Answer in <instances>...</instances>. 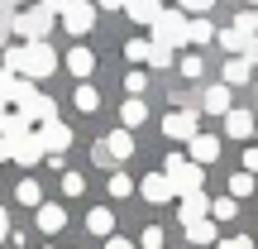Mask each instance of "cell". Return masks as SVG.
<instances>
[{
  "instance_id": "obj_1",
  "label": "cell",
  "mask_w": 258,
  "mask_h": 249,
  "mask_svg": "<svg viewBox=\"0 0 258 249\" xmlns=\"http://www.w3.org/2000/svg\"><path fill=\"white\" fill-rule=\"evenodd\" d=\"M57 67V53L48 38H38V43H10L5 48V72L24 77V82H38V77H53Z\"/></svg>"
},
{
  "instance_id": "obj_2",
  "label": "cell",
  "mask_w": 258,
  "mask_h": 249,
  "mask_svg": "<svg viewBox=\"0 0 258 249\" xmlns=\"http://www.w3.org/2000/svg\"><path fill=\"white\" fill-rule=\"evenodd\" d=\"M48 29H53V10H48V5L15 10V34L24 38V43H38V38H48Z\"/></svg>"
},
{
  "instance_id": "obj_3",
  "label": "cell",
  "mask_w": 258,
  "mask_h": 249,
  "mask_svg": "<svg viewBox=\"0 0 258 249\" xmlns=\"http://www.w3.org/2000/svg\"><path fill=\"white\" fill-rule=\"evenodd\" d=\"M167 182H172V192L191 196V192H201L206 173H201V163H186L182 154H167Z\"/></svg>"
},
{
  "instance_id": "obj_4",
  "label": "cell",
  "mask_w": 258,
  "mask_h": 249,
  "mask_svg": "<svg viewBox=\"0 0 258 249\" xmlns=\"http://www.w3.org/2000/svg\"><path fill=\"white\" fill-rule=\"evenodd\" d=\"M186 10H163V15L153 19V43H167V48H177V43H186Z\"/></svg>"
},
{
  "instance_id": "obj_5",
  "label": "cell",
  "mask_w": 258,
  "mask_h": 249,
  "mask_svg": "<svg viewBox=\"0 0 258 249\" xmlns=\"http://www.w3.org/2000/svg\"><path fill=\"white\" fill-rule=\"evenodd\" d=\"M5 144H10V158H15L19 168H34L38 158H48V154H43V139H38L34 129H29V134H19V139H5Z\"/></svg>"
},
{
  "instance_id": "obj_6",
  "label": "cell",
  "mask_w": 258,
  "mask_h": 249,
  "mask_svg": "<svg viewBox=\"0 0 258 249\" xmlns=\"http://www.w3.org/2000/svg\"><path fill=\"white\" fill-rule=\"evenodd\" d=\"M38 139H43V154H48V158L72 148V129H67L62 120H43V125H38Z\"/></svg>"
},
{
  "instance_id": "obj_7",
  "label": "cell",
  "mask_w": 258,
  "mask_h": 249,
  "mask_svg": "<svg viewBox=\"0 0 258 249\" xmlns=\"http://www.w3.org/2000/svg\"><path fill=\"white\" fill-rule=\"evenodd\" d=\"M91 24H96V5L91 0H72V5L62 10V29L67 34H86Z\"/></svg>"
},
{
  "instance_id": "obj_8",
  "label": "cell",
  "mask_w": 258,
  "mask_h": 249,
  "mask_svg": "<svg viewBox=\"0 0 258 249\" xmlns=\"http://www.w3.org/2000/svg\"><path fill=\"white\" fill-rule=\"evenodd\" d=\"M163 134H167V139H186V144H191L201 129H196V115H191V111H172V115L163 120Z\"/></svg>"
},
{
  "instance_id": "obj_9",
  "label": "cell",
  "mask_w": 258,
  "mask_h": 249,
  "mask_svg": "<svg viewBox=\"0 0 258 249\" xmlns=\"http://www.w3.org/2000/svg\"><path fill=\"white\" fill-rule=\"evenodd\" d=\"M139 192H144L148 202H172V196H177L172 182H167V173H148L144 182H139Z\"/></svg>"
},
{
  "instance_id": "obj_10",
  "label": "cell",
  "mask_w": 258,
  "mask_h": 249,
  "mask_svg": "<svg viewBox=\"0 0 258 249\" xmlns=\"http://www.w3.org/2000/svg\"><path fill=\"white\" fill-rule=\"evenodd\" d=\"M186 148H191V163H201V168L220 158V139H215V134H196V139H191Z\"/></svg>"
},
{
  "instance_id": "obj_11",
  "label": "cell",
  "mask_w": 258,
  "mask_h": 249,
  "mask_svg": "<svg viewBox=\"0 0 258 249\" xmlns=\"http://www.w3.org/2000/svg\"><path fill=\"white\" fill-rule=\"evenodd\" d=\"M177 216H182V225H191V221H206V216H211V202H206V192H191V196H182Z\"/></svg>"
},
{
  "instance_id": "obj_12",
  "label": "cell",
  "mask_w": 258,
  "mask_h": 249,
  "mask_svg": "<svg viewBox=\"0 0 258 249\" xmlns=\"http://www.w3.org/2000/svg\"><path fill=\"white\" fill-rule=\"evenodd\" d=\"M105 144V154L115 158V163H124V158H134V134H129V129H115L110 139H101Z\"/></svg>"
},
{
  "instance_id": "obj_13",
  "label": "cell",
  "mask_w": 258,
  "mask_h": 249,
  "mask_svg": "<svg viewBox=\"0 0 258 249\" xmlns=\"http://www.w3.org/2000/svg\"><path fill=\"white\" fill-rule=\"evenodd\" d=\"M253 129H258V120L249 111H230V115H225V134H230V139H249Z\"/></svg>"
},
{
  "instance_id": "obj_14",
  "label": "cell",
  "mask_w": 258,
  "mask_h": 249,
  "mask_svg": "<svg viewBox=\"0 0 258 249\" xmlns=\"http://www.w3.org/2000/svg\"><path fill=\"white\" fill-rule=\"evenodd\" d=\"M124 15L134 19V24H148V29H153V19L163 15V5H158V0H129V5H124Z\"/></svg>"
},
{
  "instance_id": "obj_15",
  "label": "cell",
  "mask_w": 258,
  "mask_h": 249,
  "mask_svg": "<svg viewBox=\"0 0 258 249\" xmlns=\"http://www.w3.org/2000/svg\"><path fill=\"white\" fill-rule=\"evenodd\" d=\"M67 72L72 77H91L96 72V53L91 48H72V53H67Z\"/></svg>"
},
{
  "instance_id": "obj_16",
  "label": "cell",
  "mask_w": 258,
  "mask_h": 249,
  "mask_svg": "<svg viewBox=\"0 0 258 249\" xmlns=\"http://www.w3.org/2000/svg\"><path fill=\"white\" fill-rule=\"evenodd\" d=\"M206 111H211V115H230L234 111V106H230V86H206Z\"/></svg>"
},
{
  "instance_id": "obj_17",
  "label": "cell",
  "mask_w": 258,
  "mask_h": 249,
  "mask_svg": "<svg viewBox=\"0 0 258 249\" xmlns=\"http://www.w3.org/2000/svg\"><path fill=\"white\" fill-rule=\"evenodd\" d=\"M62 225H67V211H62V206H38V230H43V235H57Z\"/></svg>"
},
{
  "instance_id": "obj_18",
  "label": "cell",
  "mask_w": 258,
  "mask_h": 249,
  "mask_svg": "<svg viewBox=\"0 0 258 249\" xmlns=\"http://www.w3.org/2000/svg\"><path fill=\"white\" fill-rule=\"evenodd\" d=\"M215 43H220L225 53H234V58H244V48H249V38H244L239 29L230 24V29H220V34H215Z\"/></svg>"
},
{
  "instance_id": "obj_19",
  "label": "cell",
  "mask_w": 258,
  "mask_h": 249,
  "mask_svg": "<svg viewBox=\"0 0 258 249\" xmlns=\"http://www.w3.org/2000/svg\"><path fill=\"white\" fill-rule=\"evenodd\" d=\"M120 120H124V129H134V125H144V120H148V106L139 101V96H129V101L120 106Z\"/></svg>"
},
{
  "instance_id": "obj_20",
  "label": "cell",
  "mask_w": 258,
  "mask_h": 249,
  "mask_svg": "<svg viewBox=\"0 0 258 249\" xmlns=\"http://www.w3.org/2000/svg\"><path fill=\"white\" fill-rule=\"evenodd\" d=\"M253 77V67L244 63V58H230V63H225V86H244Z\"/></svg>"
},
{
  "instance_id": "obj_21",
  "label": "cell",
  "mask_w": 258,
  "mask_h": 249,
  "mask_svg": "<svg viewBox=\"0 0 258 249\" xmlns=\"http://www.w3.org/2000/svg\"><path fill=\"white\" fill-rule=\"evenodd\" d=\"M15 202H19V206H34V211L43 206V192H38V182H34V177H24V182L15 187Z\"/></svg>"
},
{
  "instance_id": "obj_22",
  "label": "cell",
  "mask_w": 258,
  "mask_h": 249,
  "mask_svg": "<svg viewBox=\"0 0 258 249\" xmlns=\"http://www.w3.org/2000/svg\"><path fill=\"white\" fill-rule=\"evenodd\" d=\"M186 240L191 244H215V221L206 216V221H191L186 225Z\"/></svg>"
},
{
  "instance_id": "obj_23",
  "label": "cell",
  "mask_w": 258,
  "mask_h": 249,
  "mask_svg": "<svg viewBox=\"0 0 258 249\" xmlns=\"http://www.w3.org/2000/svg\"><path fill=\"white\" fill-rule=\"evenodd\" d=\"M86 230H91V235H110L115 230V216L105 211V206H96V211L86 216Z\"/></svg>"
},
{
  "instance_id": "obj_24",
  "label": "cell",
  "mask_w": 258,
  "mask_h": 249,
  "mask_svg": "<svg viewBox=\"0 0 258 249\" xmlns=\"http://www.w3.org/2000/svg\"><path fill=\"white\" fill-rule=\"evenodd\" d=\"M211 38H215L211 19H191V24H186V43H211Z\"/></svg>"
},
{
  "instance_id": "obj_25",
  "label": "cell",
  "mask_w": 258,
  "mask_h": 249,
  "mask_svg": "<svg viewBox=\"0 0 258 249\" xmlns=\"http://www.w3.org/2000/svg\"><path fill=\"white\" fill-rule=\"evenodd\" d=\"M230 196H234V202L253 196V173H234V177H230Z\"/></svg>"
},
{
  "instance_id": "obj_26",
  "label": "cell",
  "mask_w": 258,
  "mask_h": 249,
  "mask_svg": "<svg viewBox=\"0 0 258 249\" xmlns=\"http://www.w3.org/2000/svg\"><path fill=\"white\" fill-rule=\"evenodd\" d=\"M234 29H239L244 38H258V10H239V15H234Z\"/></svg>"
},
{
  "instance_id": "obj_27",
  "label": "cell",
  "mask_w": 258,
  "mask_h": 249,
  "mask_svg": "<svg viewBox=\"0 0 258 249\" xmlns=\"http://www.w3.org/2000/svg\"><path fill=\"white\" fill-rule=\"evenodd\" d=\"M96 106H101V91H96L91 82H82L77 86V111H96Z\"/></svg>"
},
{
  "instance_id": "obj_28",
  "label": "cell",
  "mask_w": 258,
  "mask_h": 249,
  "mask_svg": "<svg viewBox=\"0 0 258 249\" xmlns=\"http://www.w3.org/2000/svg\"><path fill=\"white\" fill-rule=\"evenodd\" d=\"M148 48H153V38H129L124 58H129V63H148Z\"/></svg>"
},
{
  "instance_id": "obj_29",
  "label": "cell",
  "mask_w": 258,
  "mask_h": 249,
  "mask_svg": "<svg viewBox=\"0 0 258 249\" xmlns=\"http://www.w3.org/2000/svg\"><path fill=\"white\" fill-rule=\"evenodd\" d=\"M234 211H239L234 196H215V202H211V216H215V221H234Z\"/></svg>"
},
{
  "instance_id": "obj_30",
  "label": "cell",
  "mask_w": 258,
  "mask_h": 249,
  "mask_svg": "<svg viewBox=\"0 0 258 249\" xmlns=\"http://www.w3.org/2000/svg\"><path fill=\"white\" fill-rule=\"evenodd\" d=\"M15 82H19V77L0 67V106H10V101H15Z\"/></svg>"
},
{
  "instance_id": "obj_31",
  "label": "cell",
  "mask_w": 258,
  "mask_h": 249,
  "mask_svg": "<svg viewBox=\"0 0 258 249\" xmlns=\"http://www.w3.org/2000/svg\"><path fill=\"white\" fill-rule=\"evenodd\" d=\"M167 63H172V48H167V43H153V48H148V67H167Z\"/></svg>"
},
{
  "instance_id": "obj_32",
  "label": "cell",
  "mask_w": 258,
  "mask_h": 249,
  "mask_svg": "<svg viewBox=\"0 0 258 249\" xmlns=\"http://www.w3.org/2000/svg\"><path fill=\"white\" fill-rule=\"evenodd\" d=\"M144 86H148V72H129L124 77V91L129 96H144Z\"/></svg>"
},
{
  "instance_id": "obj_33",
  "label": "cell",
  "mask_w": 258,
  "mask_h": 249,
  "mask_svg": "<svg viewBox=\"0 0 258 249\" xmlns=\"http://www.w3.org/2000/svg\"><path fill=\"white\" fill-rule=\"evenodd\" d=\"M201 72H206V63H201L196 53H186V58H182V77H201Z\"/></svg>"
},
{
  "instance_id": "obj_34",
  "label": "cell",
  "mask_w": 258,
  "mask_h": 249,
  "mask_svg": "<svg viewBox=\"0 0 258 249\" xmlns=\"http://www.w3.org/2000/svg\"><path fill=\"white\" fill-rule=\"evenodd\" d=\"M139 240H144V249H167V244H163V230H158V225H148Z\"/></svg>"
},
{
  "instance_id": "obj_35",
  "label": "cell",
  "mask_w": 258,
  "mask_h": 249,
  "mask_svg": "<svg viewBox=\"0 0 258 249\" xmlns=\"http://www.w3.org/2000/svg\"><path fill=\"white\" fill-rule=\"evenodd\" d=\"M129 192H134V182H129L124 173H115L110 177V196H129Z\"/></svg>"
},
{
  "instance_id": "obj_36",
  "label": "cell",
  "mask_w": 258,
  "mask_h": 249,
  "mask_svg": "<svg viewBox=\"0 0 258 249\" xmlns=\"http://www.w3.org/2000/svg\"><path fill=\"white\" fill-rule=\"evenodd\" d=\"M82 187H86L82 173H67V177H62V192H67V196H82Z\"/></svg>"
},
{
  "instance_id": "obj_37",
  "label": "cell",
  "mask_w": 258,
  "mask_h": 249,
  "mask_svg": "<svg viewBox=\"0 0 258 249\" xmlns=\"http://www.w3.org/2000/svg\"><path fill=\"white\" fill-rule=\"evenodd\" d=\"M215 249H253V240H249V235H230V240H220Z\"/></svg>"
},
{
  "instance_id": "obj_38",
  "label": "cell",
  "mask_w": 258,
  "mask_h": 249,
  "mask_svg": "<svg viewBox=\"0 0 258 249\" xmlns=\"http://www.w3.org/2000/svg\"><path fill=\"white\" fill-rule=\"evenodd\" d=\"M10 29H15V10H0V48H10V43H5Z\"/></svg>"
},
{
  "instance_id": "obj_39",
  "label": "cell",
  "mask_w": 258,
  "mask_h": 249,
  "mask_svg": "<svg viewBox=\"0 0 258 249\" xmlns=\"http://www.w3.org/2000/svg\"><path fill=\"white\" fill-rule=\"evenodd\" d=\"M211 5H215V0H182V10H186V15H206Z\"/></svg>"
},
{
  "instance_id": "obj_40",
  "label": "cell",
  "mask_w": 258,
  "mask_h": 249,
  "mask_svg": "<svg viewBox=\"0 0 258 249\" xmlns=\"http://www.w3.org/2000/svg\"><path fill=\"white\" fill-rule=\"evenodd\" d=\"M244 173H258V144L249 148V154H244Z\"/></svg>"
},
{
  "instance_id": "obj_41",
  "label": "cell",
  "mask_w": 258,
  "mask_h": 249,
  "mask_svg": "<svg viewBox=\"0 0 258 249\" xmlns=\"http://www.w3.org/2000/svg\"><path fill=\"white\" fill-rule=\"evenodd\" d=\"M244 63L258 67V38H249V48H244Z\"/></svg>"
},
{
  "instance_id": "obj_42",
  "label": "cell",
  "mask_w": 258,
  "mask_h": 249,
  "mask_svg": "<svg viewBox=\"0 0 258 249\" xmlns=\"http://www.w3.org/2000/svg\"><path fill=\"white\" fill-rule=\"evenodd\" d=\"M38 5H48V10H53V15H62V10L72 5V0H38Z\"/></svg>"
},
{
  "instance_id": "obj_43",
  "label": "cell",
  "mask_w": 258,
  "mask_h": 249,
  "mask_svg": "<svg viewBox=\"0 0 258 249\" xmlns=\"http://www.w3.org/2000/svg\"><path fill=\"white\" fill-rule=\"evenodd\" d=\"M105 249H134L129 240H120V235H110V240H105Z\"/></svg>"
},
{
  "instance_id": "obj_44",
  "label": "cell",
  "mask_w": 258,
  "mask_h": 249,
  "mask_svg": "<svg viewBox=\"0 0 258 249\" xmlns=\"http://www.w3.org/2000/svg\"><path fill=\"white\" fill-rule=\"evenodd\" d=\"M96 5H101V10H124L129 0H96Z\"/></svg>"
},
{
  "instance_id": "obj_45",
  "label": "cell",
  "mask_w": 258,
  "mask_h": 249,
  "mask_svg": "<svg viewBox=\"0 0 258 249\" xmlns=\"http://www.w3.org/2000/svg\"><path fill=\"white\" fill-rule=\"evenodd\" d=\"M0 240H10V216L0 211Z\"/></svg>"
},
{
  "instance_id": "obj_46",
  "label": "cell",
  "mask_w": 258,
  "mask_h": 249,
  "mask_svg": "<svg viewBox=\"0 0 258 249\" xmlns=\"http://www.w3.org/2000/svg\"><path fill=\"white\" fill-rule=\"evenodd\" d=\"M5 125H10V111H5V106H0V134H5Z\"/></svg>"
},
{
  "instance_id": "obj_47",
  "label": "cell",
  "mask_w": 258,
  "mask_h": 249,
  "mask_svg": "<svg viewBox=\"0 0 258 249\" xmlns=\"http://www.w3.org/2000/svg\"><path fill=\"white\" fill-rule=\"evenodd\" d=\"M0 158H10V144H5V139H0Z\"/></svg>"
},
{
  "instance_id": "obj_48",
  "label": "cell",
  "mask_w": 258,
  "mask_h": 249,
  "mask_svg": "<svg viewBox=\"0 0 258 249\" xmlns=\"http://www.w3.org/2000/svg\"><path fill=\"white\" fill-rule=\"evenodd\" d=\"M0 10H15V5H10V0H0Z\"/></svg>"
},
{
  "instance_id": "obj_49",
  "label": "cell",
  "mask_w": 258,
  "mask_h": 249,
  "mask_svg": "<svg viewBox=\"0 0 258 249\" xmlns=\"http://www.w3.org/2000/svg\"><path fill=\"white\" fill-rule=\"evenodd\" d=\"M249 5H253V10H258V0H249Z\"/></svg>"
},
{
  "instance_id": "obj_50",
  "label": "cell",
  "mask_w": 258,
  "mask_h": 249,
  "mask_svg": "<svg viewBox=\"0 0 258 249\" xmlns=\"http://www.w3.org/2000/svg\"><path fill=\"white\" fill-rule=\"evenodd\" d=\"M10 5H15V0H10Z\"/></svg>"
},
{
  "instance_id": "obj_51",
  "label": "cell",
  "mask_w": 258,
  "mask_h": 249,
  "mask_svg": "<svg viewBox=\"0 0 258 249\" xmlns=\"http://www.w3.org/2000/svg\"><path fill=\"white\" fill-rule=\"evenodd\" d=\"M48 249H53V244H48Z\"/></svg>"
}]
</instances>
